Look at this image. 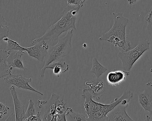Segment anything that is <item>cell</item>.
Segmentation results:
<instances>
[{
	"label": "cell",
	"instance_id": "obj_1",
	"mask_svg": "<svg viewBox=\"0 0 152 121\" xmlns=\"http://www.w3.org/2000/svg\"><path fill=\"white\" fill-rule=\"evenodd\" d=\"M81 96L85 99L84 107L88 116L87 121H110L107 117L108 114L123 99L133 98V94L130 90H126L119 98L115 99L113 102L109 104H104L94 101L93 96L87 88H83Z\"/></svg>",
	"mask_w": 152,
	"mask_h": 121
},
{
	"label": "cell",
	"instance_id": "obj_2",
	"mask_svg": "<svg viewBox=\"0 0 152 121\" xmlns=\"http://www.w3.org/2000/svg\"><path fill=\"white\" fill-rule=\"evenodd\" d=\"M83 6L82 5L77 6L69 5L66 7L61 13L60 19L52 25L46 30L43 36L33 40L31 41V43L35 44L41 41H55L64 32H69L74 29L76 30L75 23L78 12Z\"/></svg>",
	"mask_w": 152,
	"mask_h": 121
},
{
	"label": "cell",
	"instance_id": "obj_3",
	"mask_svg": "<svg viewBox=\"0 0 152 121\" xmlns=\"http://www.w3.org/2000/svg\"><path fill=\"white\" fill-rule=\"evenodd\" d=\"M112 15L114 22L112 27L107 33H103L99 40L112 43L120 51L125 52L132 49V44L126 40V29L129 20L121 12H113Z\"/></svg>",
	"mask_w": 152,
	"mask_h": 121
},
{
	"label": "cell",
	"instance_id": "obj_4",
	"mask_svg": "<svg viewBox=\"0 0 152 121\" xmlns=\"http://www.w3.org/2000/svg\"><path fill=\"white\" fill-rule=\"evenodd\" d=\"M73 31L71 30L68 32L64 37L59 40L56 45L49 49V55L45 60L44 66L41 71V77L44 76L46 67L49 65L61 58L67 57L72 51L71 41L73 36Z\"/></svg>",
	"mask_w": 152,
	"mask_h": 121
},
{
	"label": "cell",
	"instance_id": "obj_5",
	"mask_svg": "<svg viewBox=\"0 0 152 121\" xmlns=\"http://www.w3.org/2000/svg\"><path fill=\"white\" fill-rule=\"evenodd\" d=\"M150 49V41L144 40L140 42L134 49L125 52L119 51L118 56L121 60L123 70L129 72L134 64L145 52Z\"/></svg>",
	"mask_w": 152,
	"mask_h": 121
},
{
	"label": "cell",
	"instance_id": "obj_6",
	"mask_svg": "<svg viewBox=\"0 0 152 121\" xmlns=\"http://www.w3.org/2000/svg\"><path fill=\"white\" fill-rule=\"evenodd\" d=\"M4 80L8 84L16 86L19 88L30 91L41 96H43L42 93L35 89L29 85V83L32 81V78H25L21 75H13L11 73L4 77Z\"/></svg>",
	"mask_w": 152,
	"mask_h": 121
},
{
	"label": "cell",
	"instance_id": "obj_7",
	"mask_svg": "<svg viewBox=\"0 0 152 121\" xmlns=\"http://www.w3.org/2000/svg\"><path fill=\"white\" fill-rule=\"evenodd\" d=\"M49 49L50 46L48 43L45 41H41L32 47L25 48V51L29 57L42 62L48 55Z\"/></svg>",
	"mask_w": 152,
	"mask_h": 121
},
{
	"label": "cell",
	"instance_id": "obj_8",
	"mask_svg": "<svg viewBox=\"0 0 152 121\" xmlns=\"http://www.w3.org/2000/svg\"><path fill=\"white\" fill-rule=\"evenodd\" d=\"M139 103L145 111L152 114V82L145 84L144 90L137 93Z\"/></svg>",
	"mask_w": 152,
	"mask_h": 121
},
{
	"label": "cell",
	"instance_id": "obj_9",
	"mask_svg": "<svg viewBox=\"0 0 152 121\" xmlns=\"http://www.w3.org/2000/svg\"><path fill=\"white\" fill-rule=\"evenodd\" d=\"M85 84L87 86V89L93 97L96 98L102 96L106 91V84L99 78L94 79L90 81L86 82Z\"/></svg>",
	"mask_w": 152,
	"mask_h": 121
},
{
	"label": "cell",
	"instance_id": "obj_10",
	"mask_svg": "<svg viewBox=\"0 0 152 121\" xmlns=\"http://www.w3.org/2000/svg\"><path fill=\"white\" fill-rule=\"evenodd\" d=\"M9 90L14 104L15 121H23L25 113V106L18 98L15 86L12 85L9 88Z\"/></svg>",
	"mask_w": 152,
	"mask_h": 121
},
{
	"label": "cell",
	"instance_id": "obj_11",
	"mask_svg": "<svg viewBox=\"0 0 152 121\" xmlns=\"http://www.w3.org/2000/svg\"><path fill=\"white\" fill-rule=\"evenodd\" d=\"M127 107L123 106L120 104L117 106L107 115L109 121H134L127 113L126 111Z\"/></svg>",
	"mask_w": 152,
	"mask_h": 121
},
{
	"label": "cell",
	"instance_id": "obj_12",
	"mask_svg": "<svg viewBox=\"0 0 152 121\" xmlns=\"http://www.w3.org/2000/svg\"><path fill=\"white\" fill-rule=\"evenodd\" d=\"M129 74V72L124 70L112 71L107 75V82L110 86L118 87L126 80V76H128Z\"/></svg>",
	"mask_w": 152,
	"mask_h": 121
},
{
	"label": "cell",
	"instance_id": "obj_13",
	"mask_svg": "<svg viewBox=\"0 0 152 121\" xmlns=\"http://www.w3.org/2000/svg\"><path fill=\"white\" fill-rule=\"evenodd\" d=\"M9 56L6 59L7 64L12 68H17L21 70H27L24 67L22 60V56L25 54V51H10Z\"/></svg>",
	"mask_w": 152,
	"mask_h": 121
},
{
	"label": "cell",
	"instance_id": "obj_14",
	"mask_svg": "<svg viewBox=\"0 0 152 121\" xmlns=\"http://www.w3.org/2000/svg\"><path fill=\"white\" fill-rule=\"evenodd\" d=\"M8 56L9 51L6 49L0 50V79L11 73L12 67L6 62Z\"/></svg>",
	"mask_w": 152,
	"mask_h": 121
},
{
	"label": "cell",
	"instance_id": "obj_15",
	"mask_svg": "<svg viewBox=\"0 0 152 121\" xmlns=\"http://www.w3.org/2000/svg\"><path fill=\"white\" fill-rule=\"evenodd\" d=\"M46 69H53V74L59 78L61 74L64 73L68 71L69 66L64 61H54L49 65Z\"/></svg>",
	"mask_w": 152,
	"mask_h": 121
},
{
	"label": "cell",
	"instance_id": "obj_16",
	"mask_svg": "<svg viewBox=\"0 0 152 121\" xmlns=\"http://www.w3.org/2000/svg\"><path fill=\"white\" fill-rule=\"evenodd\" d=\"M92 62H93V64H92V69L90 72L95 75L96 78H99L104 73L106 72L107 70V68L102 65L98 62L96 58H93Z\"/></svg>",
	"mask_w": 152,
	"mask_h": 121
},
{
	"label": "cell",
	"instance_id": "obj_17",
	"mask_svg": "<svg viewBox=\"0 0 152 121\" xmlns=\"http://www.w3.org/2000/svg\"><path fill=\"white\" fill-rule=\"evenodd\" d=\"M9 32L10 28L8 23L3 14L0 13V45L4 38L9 37Z\"/></svg>",
	"mask_w": 152,
	"mask_h": 121
},
{
	"label": "cell",
	"instance_id": "obj_18",
	"mask_svg": "<svg viewBox=\"0 0 152 121\" xmlns=\"http://www.w3.org/2000/svg\"><path fill=\"white\" fill-rule=\"evenodd\" d=\"M2 41L5 42H7V47L6 50L8 51H25V48L20 46L16 41L9 39V37H4Z\"/></svg>",
	"mask_w": 152,
	"mask_h": 121
},
{
	"label": "cell",
	"instance_id": "obj_19",
	"mask_svg": "<svg viewBox=\"0 0 152 121\" xmlns=\"http://www.w3.org/2000/svg\"><path fill=\"white\" fill-rule=\"evenodd\" d=\"M66 115L69 116L73 121H87V118L85 114L75 112L70 107H67Z\"/></svg>",
	"mask_w": 152,
	"mask_h": 121
},
{
	"label": "cell",
	"instance_id": "obj_20",
	"mask_svg": "<svg viewBox=\"0 0 152 121\" xmlns=\"http://www.w3.org/2000/svg\"><path fill=\"white\" fill-rule=\"evenodd\" d=\"M67 107L66 104L64 103L63 99H59L57 103L56 107V113L57 115H61L66 113Z\"/></svg>",
	"mask_w": 152,
	"mask_h": 121
},
{
	"label": "cell",
	"instance_id": "obj_21",
	"mask_svg": "<svg viewBox=\"0 0 152 121\" xmlns=\"http://www.w3.org/2000/svg\"><path fill=\"white\" fill-rule=\"evenodd\" d=\"M145 21L148 23L147 30L149 36L152 39V5L148 14L145 18Z\"/></svg>",
	"mask_w": 152,
	"mask_h": 121
},
{
	"label": "cell",
	"instance_id": "obj_22",
	"mask_svg": "<svg viewBox=\"0 0 152 121\" xmlns=\"http://www.w3.org/2000/svg\"><path fill=\"white\" fill-rule=\"evenodd\" d=\"M34 115H35V109L34 102H33L32 99H30L27 110L25 113L24 120Z\"/></svg>",
	"mask_w": 152,
	"mask_h": 121
},
{
	"label": "cell",
	"instance_id": "obj_23",
	"mask_svg": "<svg viewBox=\"0 0 152 121\" xmlns=\"http://www.w3.org/2000/svg\"><path fill=\"white\" fill-rule=\"evenodd\" d=\"M9 110V107L0 102V120H1L4 116L6 115Z\"/></svg>",
	"mask_w": 152,
	"mask_h": 121
},
{
	"label": "cell",
	"instance_id": "obj_24",
	"mask_svg": "<svg viewBox=\"0 0 152 121\" xmlns=\"http://www.w3.org/2000/svg\"><path fill=\"white\" fill-rule=\"evenodd\" d=\"M23 121H42L40 112H38L36 115L30 116L27 119H24Z\"/></svg>",
	"mask_w": 152,
	"mask_h": 121
},
{
	"label": "cell",
	"instance_id": "obj_25",
	"mask_svg": "<svg viewBox=\"0 0 152 121\" xmlns=\"http://www.w3.org/2000/svg\"><path fill=\"white\" fill-rule=\"evenodd\" d=\"M86 0H67L68 4H73L76 6L84 4Z\"/></svg>",
	"mask_w": 152,
	"mask_h": 121
},
{
	"label": "cell",
	"instance_id": "obj_26",
	"mask_svg": "<svg viewBox=\"0 0 152 121\" xmlns=\"http://www.w3.org/2000/svg\"><path fill=\"white\" fill-rule=\"evenodd\" d=\"M66 113L61 115H57V121H66Z\"/></svg>",
	"mask_w": 152,
	"mask_h": 121
},
{
	"label": "cell",
	"instance_id": "obj_27",
	"mask_svg": "<svg viewBox=\"0 0 152 121\" xmlns=\"http://www.w3.org/2000/svg\"><path fill=\"white\" fill-rule=\"evenodd\" d=\"M15 121V115L12 113L7 119L4 121Z\"/></svg>",
	"mask_w": 152,
	"mask_h": 121
},
{
	"label": "cell",
	"instance_id": "obj_28",
	"mask_svg": "<svg viewBox=\"0 0 152 121\" xmlns=\"http://www.w3.org/2000/svg\"><path fill=\"white\" fill-rule=\"evenodd\" d=\"M41 117H42V121H50L52 120L50 118H48V117H46L45 115H42V114H41Z\"/></svg>",
	"mask_w": 152,
	"mask_h": 121
},
{
	"label": "cell",
	"instance_id": "obj_29",
	"mask_svg": "<svg viewBox=\"0 0 152 121\" xmlns=\"http://www.w3.org/2000/svg\"><path fill=\"white\" fill-rule=\"evenodd\" d=\"M127 1L129 3L130 5L134 4V3H135L137 0H127Z\"/></svg>",
	"mask_w": 152,
	"mask_h": 121
},
{
	"label": "cell",
	"instance_id": "obj_30",
	"mask_svg": "<svg viewBox=\"0 0 152 121\" xmlns=\"http://www.w3.org/2000/svg\"><path fill=\"white\" fill-rule=\"evenodd\" d=\"M145 121H151V117H149L148 115H146V119Z\"/></svg>",
	"mask_w": 152,
	"mask_h": 121
},
{
	"label": "cell",
	"instance_id": "obj_31",
	"mask_svg": "<svg viewBox=\"0 0 152 121\" xmlns=\"http://www.w3.org/2000/svg\"><path fill=\"white\" fill-rule=\"evenodd\" d=\"M150 72H151V73L152 74V68L150 70Z\"/></svg>",
	"mask_w": 152,
	"mask_h": 121
},
{
	"label": "cell",
	"instance_id": "obj_32",
	"mask_svg": "<svg viewBox=\"0 0 152 121\" xmlns=\"http://www.w3.org/2000/svg\"><path fill=\"white\" fill-rule=\"evenodd\" d=\"M151 121H152V116L151 117Z\"/></svg>",
	"mask_w": 152,
	"mask_h": 121
}]
</instances>
